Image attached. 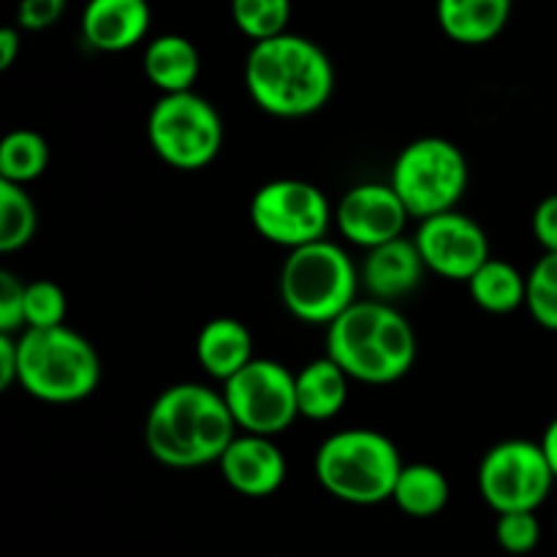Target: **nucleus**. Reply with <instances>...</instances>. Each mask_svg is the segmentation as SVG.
Segmentation results:
<instances>
[{
  "label": "nucleus",
  "instance_id": "f257e3e1",
  "mask_svg": "<svg viewBox=\"0 0 557 557\" xmlns=\"http://www.w3.org/2000/svg\"><path fill=\"white\" fill-rule=\"evenodd\" d=\"M237 433L221 392L190 381L163 389L145 419L147 451L177 471L221 462Z\"/></svg>",
  "mask_w": 557,
  "mask_h": 557
},
{
  "label": "nucleus",
  "instance_id": "f03ea898",
  "mask_svg": "<svg viewBox=\"0 0 557 557\" xmlns=\"http://www.w3.org/2000/svg\"><path fill=\"white\" fill-rule=\"evenodd\" d=\"M245 87L256 107L272 117H310L335 92V65L315 41L283 33L250 47Z\"/></svg>",
  "mask_w": 557,
  "mask_h": 557
},
{
  "label": "nucleus",
  "instance_id": "7ed1b4c3",
  "mask_svg": "<svg viewBox=\"0 0 557 557\" xmlns=\"http://www.w3.org/2000/svg\"><path fill=\"white\" fill-rule=\"evenodd\" d=\"M326 357L359 384H395L417 362V332L392 305L354 302L326 326Z\"/></svg>",
  "mask_w": 557,
  "mask_h": 557
},
{
  "label": "nucleus",
  "instance_id": "20e7f679",
  "mask_svg": "<svg viewBox=\"0 0 557 557\" xmlns=\"http://www.w3.org/2000/svg\"><path fill=\"white\" fill-rule=\"evenodd\" d=\"M400 471L403 460L395 441L368 428L330 435L313 460L315 482L332 498L351 506H379L392 500Z\"/></svg>",
  "mask_w": 557,
  "mask_h": 557
},
{
  "label": "nucleus",
  "instance_id": "39448f33",
  "mask_svg": "<svg viewBox=\"0 0 557 557\" xmlns=\"http://www.w3.org/2000/svg\"><path fill=\"white\" fill-rule=\"evenodd\" d=\"M20 386L36 400L49 406L82 403L98 389L101 359L96 348L79 332L69 326L54 330H22Z\"/></svg>",
  "mask_w": 557,
  "mask_h": 557
},
{
  "label": "nucleus",
  "instance_id": "423d86ee",
  "mask_svg": "<svg viewBox=\"0 0 557 557\" xmlns=\"http://www.w3.org/2000/svg\"><path fill=\"white\" fill-rule=\"evenodd\" d=\"M357 288L359 270L351 256L330 239L288 250L283 261V308L302 324L330 326L357 302Z\"/></svg>",
  "mask_w": 557,
  "mask_h": 557
},
{
  "label": "nucleus",
  "instance_id": "0eeeda50",
  "mask_svg": "<svg viewBox=\"0 0 557 557\" xmlns=\"http://www.w3.org/2000/svg\"><path fill=\"white\" fill-rule=\"evenodd\" d=\"M389 185L417 221L457 210L468 188V161L455 141L422 136L397 152Z\"/></svg>",
  "mask_w": 557,
  "mask_h": 557
},
{
  "label": "nucleus",
  "instance_id": "6e6552de",
  "mask_svg": "<svg viewBox=\"0 0 557 557\" xmlns=\"http://www.w3.org/2000/svg\"><path fill=\"white\" fill-rule=\"evenodd\" d=\"M147 139L166 166L199 172L210 166L223 147V120L199 92L161 96L147 117Z\"/></svg>",
  "mask_w": 557,
  "mask_h": 557
},
{
  "label": "nucleus",
  "instance_id": "1a4fd4ad",
  "mask_svg": "<svg viewBox=\"0 0 557 557\" xmlns=\"http://www.w3.org/2000/svg\"><path fill=\"white\" fill-rule=\"evenodd\" d=\"M250 223L261 239L297 250L326 239L335 212L313 183L297 177L270 180L250 199Z\"/></svg>",
  "mask_w": 557,
  "mask_h": 557
},
{
  "label": "nucleus",
  "instance_id": "9d476101",
  "mask_svg": "<svg viewBox=\"0 0 557 557\" xmlns=\"http://www.w3.org/2000/svg\"><path fill=\"white\" fill-rule=\"evenodd\" d=\"M221 395L239 433L275 438L299 417L297 375L275 359H253L223 384Z\"/></svg>",
  "mask_w": 557,
  "mask_h": 557
},
{
  "label": "nucleus",
  "instance_id": "9b49d317",
  "mask_svg": "<svg viewBox=\"0 0 557 557\" xmlns=\"http://www.w3.org/2000/svg\"><path fill=\"white\" fill-rule=\"evenodd\" d=\"M476 484L495 515L536 511L553 493L555 473L544 457L542 444L509 438L495 444L482 457Z\"/></svg>",
  "mask_w": 557,
  "mask_h": 557
},
{
  "label": "nucleus",
  "instance_id": "f8f14e48",
  "mask_svg": "<svg viewBox=\"0 0 557 557\" xmlns=\"http://www.w3.org/2000/svg\"><path fill=\"white\" fill-rule=\"evenodd\" d=\"M413 243L422 253L424 267L446 281L468 283L493 259L487 232L471 215L457 210L419 221Z\"/></svg>",
  "mask_w": 557,
  "mask_h": 557
},
{
  "label": "nucleus",
  "instance_id": "ddd939ff",
  "mask_svg": "<svg viewBox=\"0 0 557 557\" xmlns=\"http://www.w3.org/2000/svg\"><path fill=\"white\" fill-rule=\"evenodd\" d=\"M408 210L389 183L354 185L337 201L335 223L348 243L359 248H379L403 237L408 223Z\"/></svg>",
  "mask_w": 557,
  "mask_h": 557
},
{
  "label": "nucleus",
  "instance_id": "4468645a",
  "mask_svg": "<svg viewBox=\"0 0 557 557\" xmlns=\"http://www.w3.org/2000/svg\"><path fill=\"white\" fill-rule=\"evenodd\" d=\"M218 468L228 487L245 498H270L283 487L288 473L286 455L281 451V446L264 435L248 433H239L232 441Z\"/></svg>",
  "mask_w": 557,
  "mask_h": 557
},
{
  "label": "nucleus",
  "instance_id": "2eb2a0df",
  "mask_svg": "<svg viewBox=\"0 0 557 557\" xmlns=\"http://www.w3.org/2000/svg\"><path fill=\"white\" fill-rule=\"evenodd\" d=\"M424 272L428 267H424L417 243L397 237L368 250V259L359 270V281L375 302L392 305L395 299L408 297L413 288H419Z\"/></svg>",
  "mask_w": 557,
  "mask_h": 557
},
{
  "label": "nucleus",
  "instance_id": "dca6fc26",
  "mask_svg": "<svg viewBox=\"0 0 557 557\" xmlns=\"http://www.w3.org/2000/svg\"><path fill=\"white\" fill-rule=\"evenodd\" d=\"M150 22L147 0H87L82 36L98 52H125L147 36Z\"/></svg>",
  "mask_w": 557,
  "mask_h": 557
},
{
  "label": "nucleus",
  "instance_id": "f3484780",
  "mask_svg": "<svg viewBox=\"0 0 557 557\" xmlns=\"http://www.w3.org/2000/svg\"><path fill=\"white\" fill-rule=\"evenodd\" d=\"M196 359L201 370L226 384L232 375L253 362V335L248 326L232 315L207 321L196 335Z\"/></svg>",
  "mask_w": 557,
  "mask_h": 557
},
{
  "label": "nucleus",
  "instance_id": "a211bd4d",
  "mask_svg": "<svg viewBox=\"0 0 557 557\" xmlns=\"http://www.w3.org/2000/svg\"><path fill=\"white\" fill-rule=\"evenodd\" d=\"M515 0H438L435 16L451 41L482 47L498 38L509 25Z\"/></svg>",
  "mask_w": 557,
  "mask_h": 557
},
{
  "label": "nucleus",
  "instance_id": "6ab92c4d",
  "mask_svg": "<svg viewBox=\"0 0 557 557\" xmlns=\"http://www.w3.org/2000/svg\"><path fill=\"white\" fill-rule=\"evenodd\" d=\"M141 69L150 85H156L163 96L190 92L201 74V54L190 38L163 33L147 44Z\"/></svg>",
  "mask_w": 557,
  "mask_h": 557
},
{
  "label": "nucleus",
  "instance_id": "aec40b11",
  "mask_svg": "<svg viewBox=\"0 0 557 557\" xmlns=\"http://www.w3.org/2000/svg\"><path fill=\"white\" fill-rule=\"evenodd\" d=\"M348 375L330 357L313 359L297 373L299 417L310 422H330L348 403Z\"/></svg>",
  "mask_w": 557,
  "mask_h": 557
},
{
  "label": "nucleus",
  "instance_id": "412c9836",
  "mask_svg": "<svg viewBox=\"0 0 557 557\" xmlns=\"http://www.w3.org/2000/svg\"><path fill=\"white\" fill-rule=\"evenodd\" d=\"M392 500L403 515L413 517V520H430L449 504V479L444 476L441 468L428 466V462L403 466Z\"/></svg>",
  "mask_w": 557,
  "mask_h": 557
},
{
  "label": "nucleus",
  "instance_id": "4be33fe9",
  "mask_svg": "<svg viewBox=\"0 0 557 557\" xmlns=\"http://www.w3.org/2000/svg\"><path fill=\"white\" fill-rule=\"evenodd\" d=\"M468 294L482 310L493 315L515 313L525 305L528 275L504 259H490L476 275L468 281Z\"/></svg>",
  "mask_w": 557,
  "mask_h": 557
},
{
  "label": "nucleus",
  "instance_id": "5701e85b",
  "mask_svg": "<svg viewBox=\"0 0 557 557\" xmlns=\"http://www.w3.org/2000/svg\"><path fill=\"white\" fill-rule=\"evenodd\" d=\"M49 166V141L38 131L16 128L0 145V180L22 185L41 177Z\"/></svg>",
  "mask_w": 557,
  "mask_h": 557
},
{
  "label": "nucleus",
  "instance_id": "b1692460",
  "mask_svg": "<svg viewBox=\"0 0 557 557\" xmlns=\"http://www.w3.org/2000/svg\"><path fill=\"white\" fill-rule=\"evenodd\" d=\"M38 228V212L22 185L0 180V253L22 250Z\"/></svg>",
  "mask_w": 557,
  "mask_h": 557
},
{
  "label": "nucleus",
  "instance_id": "393cba45",
  "mask_svg": "<svg viewBox=\"0 0 557 557\" xmlns=\"http://www.w3.org/2000/svg\"><path fill=\"white\" fill-rule=\"evenodd\" d=\"M232 20L253 44L288 33L292 0H232Z\"/></svg>",
  "mask_w": 557,
  "mask_h": 557
},
{
  "label": "nucleus",
  "instance_id": "a878e982",
  "mask_svg": "<svg viewBox=\"0 0 557 557\" xmlns=\"http://www.w3.org/2000/svg\"><path fill=\"white\" fill-rule=\"evenodd\" d=\"M525 308L542 330L557 332V253H544L528 272Z\"/></svg>",
  "mask_w": 557,
  "mask_h": 557
},
{
  "label": "nucleus",
  "instance_id": "bb28decb",
  "mask_svg": "<svg viewBox=\"0 0 557 557\" xmlns=\"http://www.w3.org/2000/svg\"><path fill=\"white\" fill-rule=\"evenodd\" d=\"M69 297L54 281H33L25 286V330L65 326Z\"/></svg>",
  "mask_w": 557,
  "mask_h": 557
},
{
  "label": "nucleus",
  "instance_id": "cd10ccee",
  "mask_svg": "<svg viewBox=\"0 0 557 557\" xmlns=\"http://www.w3.org/2000/svg\"><path fill=\"white\" fill-rule=\"evenodd\" d=\"M495 542L509 555H528L542 542V522L536 511H511L498 515L495 522Z\"/></svg>",
  "mask_w": 557,
  "mask_h": 557
},
{
  "label": "nucleus",
  "instance_id": "c85d7f7f",
  "mask_svg": "<svg viewBox=\"0 0 557 557\" xmlns=\"http://www.w3.org/2000/svg\"><path fill=\"white\" fill-rule=\"evenodd\" d=\"M25 286L14 272H0V335H16L25 326Z\"/></svg>",
  "mask_w": 557,
  "mask_h": 557
},
{
  "label": "nucleus",
  "instance_id": "c756f323",
  "mask_svg": "<svg viewBox=\"0 0 557 557\" xmlns=\"http://www.w3.org/2000/svg\"><path fill=\"white\" fill-rule=\"evenodd\" d=\"M69 0H20L16 5V25L22 30H47V27L58 25L60 16L65 14Z\"/></svg>",
  "mask_w": 557,
  "mask_h": 557
},
{
  "label": "nucleus",
  "instance_id": "7c9ffc66",
  "mask_svg": "<svg viewBox=\"0 0 557 557\" xmlns=\"http://www.w3.org/2000/svg\"><path fill=\"white\" fill-rule=\"evenodd\" d=\"M531 226L533 237L542 245L544 253H557V194L539 201Z\"/></svg>",
  "mask_w": 557,
  "mask_h": 557
},
{
  "label": "nucleus",
  "instance_id": "2f4dec72",
  "mask_svg": "<svg viewBox=\"0 0 557 557\" xmlns=\"http://www.w3.org/2000/svg\"><path fill=\"white\" fill-rule=\"evenodd\" d=\"M20 384V346L16 335H0V389Z\"/></svg>",
  "mask_w": 557,
  "mask_h": 557
},
{
  "label": "nucleus",
  "instance_id": "473e14b6",
  "mask_svg": "<svg viewBox=\"0 0 557 557\" xmlns=\"http://www.w3.org/2000/svg\"><path fill=\"white\" fill-rule=\"evenodd\" d=\"M22 49V36L16 27H3L0 30V71H9L14 65V60L20 58Z\"/></svg>",
  "mask_w": 557,
  "mask_h": 557
},
{
  "label": "nucleus",
  "instance_id": "72a5a7b5",
  "mask_svg": "<svg viewBox=\"0 0 557 557\" xmlns=\"http://www.w3.org/2000/svg\"><path fill=\"white\" fill-rule=\"evenodd\" d=\"M539 444H542L544 457H547L549 468H553V473H555V482H557V417L547 424V430H544V435Z\"/></svg>",
  "mask_w": 557,
  "mask_h": 557
}]
</instances>
